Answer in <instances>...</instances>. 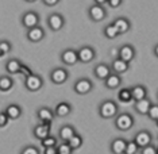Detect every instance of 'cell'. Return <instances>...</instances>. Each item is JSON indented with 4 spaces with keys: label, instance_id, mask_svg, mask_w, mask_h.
<instances>
[{
    "label": "cell",
    "instance_id": "cell-42",
    "mask_svg": "<svg viewBox=\"0 0 158 154\" xmlns=\"http://www.w3.org/2000/svg\"><path fill=\"white\" fill-rule=\"evenodd\" d=\"M60 2L61 0H42V3H44L45 6H48V7H54V6L58 4Z\"/></svg>",
    "mask_w": 158,
    "mask_h": 154
},
{
    "label": "cell",
    "instance_id": "cell-1",
    "mask_svg": "<svg viewBox=\"0 0 158 154\" xmlns=\"http://www.w3.org/2000/svg\"><path fill=\"white\" fill-rule=\"evenodd\" d=\"M119 114V107L114 100H104L99 106V115L103 119H115V116Z\"/></svg>",
    "mask_w": 158,
    "mask_h": 154
},
{
    "label": "cell",
    "instance_id": "cell-34",
    "mask_svg": "<svg viewBox=\"0 0 158 154\" xmlns=\"http://www.w3.org/2000/svg\"><path fill=\"white\" fill-rule=\"evenodd\" d=\"M12 49V45L10 41H0V53L3 56H6L7 53H10Z\"/></svg>",
    "mask_w": 158,
    "mask_h": 154
},
{
    "label": "cell",
    "instance_id": "cell-43",
    "mask_svg": "<svg viewBox=\"0 0 158 154\" xmlns=\"http://www.w3.org/2000/svg\"><path fill=\"white\" fill-rule=\"evenodd\" d=\"M95 3L100 6H104V4H107V0H95Z\"/></svg>",
    "mask_w": 158,
    "mask_h": 154
},
{
    "label": "cell",
    "instance_id": "cell-15",
    "mask_svg": "<svg viewBox=\"0 0 158 154\" xmlns=\"http://www.w3.org/2000/svg\"><path fill=\"white\" fill-rule=\"evenodd\" d=\"M128 69H130V62H126L119 57H116V58L112 60V62H111V70L114 72V73H118V74H123L126 73Z\"/></svg>",
    "mask_w": 158,
    "mask_h": 154
},
{
    "label": "cell",
    "instance_id": "cell-19",
    "mask_svg": "<svg viewBox=\"0 0 158 154\" xmlns=\"http://www.w3.org/2000/svg\"><path fill=\"white\" fill-rule=\"evenodd\" d=\"M115 24V27L118 28V31H119V35L122 34H126V33H128L130 31V28H131V23H130V20L127 19V18H116V19L112 22Z\"/></svg>",
    "mask_w": 158,
    "mask_h": 154
},
{
    "label": "cell",
    "instance_id": "cell-31",
    "mask_svg": "<svg viewBox=\"0 0 158 154\" xmlns=\"http://www.w3.org/2000/svg\"><path fill=\"white\" fill-rule=\"evenodd\" d=\"M41 143H42V153H44L45 148H49V146H57V145H58V141H57L56 137L49 135V137H46L45 139H42Z\"/></svg>",
    "mask_w": 158,
    "mask_h": 154
},
{
    "label": "cell",
    "instance_id": "cell-11",
    "mask_svg": "<svg viewBox=\"0 0 158 154\" xmlns=\"http://www.w3.org/2000/svg\"><path fill=\"white\" fill-rule=\"evenodd\" d=\"M26 38L30 42H33V44H38V42H41L42 39L45 38V30L39 26V24L38 26H35V27H31V28H28L27 30Z\"/></svg>",
    "mask_w": 158,
    "mask_h": 154
},
{
    "label": "cell",
    "instance_id": "cell-36",
    "mask_svg": "<svg viewBox=\"0 0 158 154\" xmlns=\"http://www.w3.org/2000/svg\"><path fill=\"white\" fill-rule=\"evenodd\" d=\"M139 153H141V154H158V149L154 148L152 143H150V145L145 146V148L139 149Z\"/></svg>",
    "mask_w": 158,
    "mask_h": 154
},
{
    "label": "cell",
    "instance_id": "cell-2",
    "mask_svg": "<svg viewBox=\"0 0 158 154\" xmlns=\"http://www.w3.org/2000/svg\"><path fill=\"white\" fill-rule=\"evenodd\" d=\"M135 120L134 116L128 112H123V114H118L115 116V127L119 131H128L131 130L132 126H134Z\"/></svg>",
    "mask_w": 158,
    "mask_h": 154
},
{
    "label": "cell",
    "instance_id": "cell-32",
    "mask_svg": "<svg viewBox=\"0 0 158 154\" xmlns=\"http://www.w3.org/2000/svg\"><path fill=\"white\" fill-rule=\"evenodd\" d=\"M57 148H58V154H72L74 152L66 141H62L61 145H57Z\"/></svg>",
    "mask_w": 158,
    "mask_h": 154
},
{
    "label": "cell",
    "instance_id": "cell-28",
    "mask_svg": "<svg viewBox=\"0 0 158 154\" xmlns=\"http://www.w3.org/2000/svg\"><path fill=\"white\" fill-rule=\"evenodd\" d=\"M118 99L122 103H130L132 102V95H131V88H122L118 94Z\"/></svg>",
    "mask_w": 158,
    "mask_h": 154
},
{
    "label": "cell",
    "instance_id": "cell-24",
    "mask_svg": "<svg viewBox=\"0 0 158 154\" xmlns=\"http://www.w3.org/2000/svg\"><path fill=\"white\" fill-rule=\"evenodd\" d=\"M74 134H76V128H74L73 126H70V124H64V126L60 128V131H58L60 139L61 141H66V142L69 141Z\"/></svg>",
    "mask_w": 158,
    "mask_h": 154
},
{
    "label": "cell",
    "instance_id": "cell-33",
    "mask_svg": "<svg viewBox=\"0 0 158 154\" xmlns=\"http://www.w3.org/2000/svg\"><path fill=\"white\" fill-rule=\"evenodd\" d=\"M138 152H139V146L136 145L135 141L127 142V146H126V154H136Z\"/></svg>",
    "mask_w": 158,
    "mask_h": 154
},
{
    "label": "cell",
    "instance_id": "cell-4",
    "mask_svg": "<svg viewBox=\"0 0 158 154\" xmlns=\"http://www.w3.org/2000/svg\"><path fill=\"white\" fill-rule=\"evenodd\" d=\"M88 16L92 22H102L107 18V10L104 8V6L95 3L88 8Z\"/></svg>",
    "mask_w": 158,
    "mask_h": 154
},
{
    "label": "cell",
    "instance_id": "cell-8",
    "mask_svg": "<svg viewBox=\"0 0 158 154\" xmlns=\"http://www.w3.org/2000/svg\"><path fill=\"white\" fill-rule=\"evenodd\" d=\"M48 26L52 31H60L65 26V18L58 12H53L48 16Z\"/></svg>",
    "mask_w": 158,
    "mask_h": 154
},
{
    "label": "cell",
    "instance_id": "cell-29",
    "mask_svg": "<svg viewBox=\"0 0 158 154\" xmlns=\"http://www.w3.org/2000/svg\"><path fill=\"white\" fill-rule=\"evenodd\" d=\"M104 35H106V38H108V39H115L116 37H119V31H118V28L115 27L114 23H110L106 26V28H104Z\"/></svg>",
    "mask_w": 158,
    "mask_h": 154
},
{
    "label": "cell",
    "instance_id": "cell-23",
    "mask_svg": "<svg viewBox=\"0 0 158 154\" xmlns=\"http://www.w3.org/2000/svg\"><path fill=\"white\" fill-rule=\"evenodd\" d=\"M131 95H132V100L138 102V100H141V99L147 98V89L145 85L136 84L134 87H131Z\"/></svg>",
    "mask_w": 158,
    "mask_h": 154
},
{
    "label": "cell",
    "instance_id": "cell-35",
    "mask_svg": "<svg viewBox=\"0 0 158 154\" xmlns=\"http://www.w3.org/2000/svg\"><path fill=\"white\" fill-rule=\"evenodd\" d=\"M147 116H149L152 120H154V122L158 119V104H152L149 112H147Z\"/></svg>",
    "mask_w": 158,
    "mask_h": 154
},
{
    "label": "cell",
    "instance_id": "cell-16",
    "mask_svg": "<svg viewBox=\"0 0 158 154\" xmlns=\"http://www.w3.org/2000/svg\"><path fill=\"white\" fill-rule=\"evenodd\" d=\"M111 73H112L111 66H108L107 64H98V65L93 68V74H95V77L99 78V80H102V81L106 80Z\"/></svg>",
    "mask_w": 158,
    "mask_h": 154
},
{
    "label": "cell",
    "instance_id": "cell-22",
    "mask_svg": "<svg viewBox=\"0 0 158 154\" xmlns=\"http://www.w3.org/2000/svg\"><path fill=\"white\" fill-rule=\"evenodd\" d=\"M54 114L58 118H65V116H69L72 114V106L66 102H61L56 106V110H54Z\"/></svg>",
    "mask_w": 158,
    "mask_h": 154
},
{
    "label": "cell",
    "instance_id": "cell-13",
    "mask_svg": "<svg viewBox=\"0 0 158 154\" xmlns=\"http://www.w3.org/2000/svg\"><path fill=\"white\" fill-rule=\"evenodd\" d=\"M118 57L122 58L126 62H131L132 60L135 58V49L132 48L131 45H123L118 49Z\"/></svg>",
    "mask_w": 158,
    "mask_h": 154
},
{
    "label": "cell",
    "instance_id": "cell-39",
    "mask_svg": "<svg viewBox=\"0 0 158 154\" xmlns=\"http://www.w3.org/2000/svg\"><path fill=\"white\" fill-rule=\"evenodd\" d=\"M19 74H23L24 77H27V76H30V74H33V72H31V69L28 66H26V65H23V64H22L20 70H19Z\"/></svg>",
    "mask_w": 158,
    "mask_h": 154
},
{
    "label": "cell",
    "instance_id": "cell-20",
    "mask_svg": "<svg viewBox=\"0 0 158 154\" xmlns=\"http://www.w3.org/2000/svg\"><path fill=\"white\" fill-rule=\"evenodd\" d=\"M152 104L153 103L150 102V99L145 98V99H141V100H138V102H135L134 108H135V111L139 114V115H147V112H149Z\"/></svg>",
    "mask_w": 158,
    "mask_h": 154
},
{
    "label": "cell",
    "instance_id": "cell-27",
    "mask_svg": "<svg viewBox=\"0 0 158 154\" xmlns=\"http://www.w3.org/2000/svg\"><path fill=\"white\" fill-rule=\"evenodd\" d=\"M14 87V80L11 76H0V91L8 92Z\"/></svg>",
    "mask_w": 158,
    "mask_h": 154
},
{
    "label": "cell",
    "instance_id": "cell-46",
    "mask_svg": "<svg viewBox=\"0 0 158 154\" xmlns=\"http://www.w3.org/2000/svg\"><path fill=\"white\" fill-rule=\"evenodd\" d=\"M156 123H157V126H158V119H157V120H156Z\"/></svg>",
    "mask_w": 158,
    "mask_h": 154
},
{
    "label": "cell",
    "instance_id": "cell-12",
    "mask_svg": "<svg viewBox=\"0 0 158 154\" xmlns=\"http://www.w3.org/2000/svg\"><path fill=\"white\" fill-rule=\"evenodd\" d=\"M61 61H62L65 65L68 66H73L78 62V54L77 50L73 49H65L62 53H61Z\"/></svg>",
    "mask_w": 158,
    "mask_h": 154
},
{
    "label": "cell",
    "instance_id": "cell-9",
    "mask_svg": "<svg viewBox=\"0 0 158 154\" xmlns=\"http://www.w3.org/2000/svg\"><path fill=\"white\" fill-rule=\"evenodd\" d=\"M52 123L53 122H41L39 124L34 127V137L38 139V141H42V139H45L46 137H49L50 135V128H52Z\"/></svg>",
    "mask_w": 158,
    "mask_h": 154
},
{
    "label": "cell",
    "instance_id": "cell-21",
    "mask_svg": "<svg viewBox=\"0 0 158 154\" xmlns=\"http://www.w3.org/2000/svg\"><path fill=\"white\" fill-rule=\"evenodd\" d=\"M104 84H106V87L108 89H118L122 85V77L120 74L118 73H111L108 77L104 80Z\"/></svg>",
    "mask_w": 158,
    "mask_h": 154
},
{
    "label": "cell",
    "instance_id": "cell-18",
    "mask_svg": "<svg viewBox=\"0 0 158 154\" xmlns=\"http://www.w3.org/2000/svg\"><path fill=\"white\" fill-rule=\"evenodd\" d=\"M37 116L41 122H53L56 114L53 110H50L49 107H39L37 110Z\"/></svg>",
    "mask_w": 158,
    "mask_h": 154
},
{
    "label": "cell",
    "instance_id": "cell-30",
    "mask_svg": "<svg viewBox=\"0 0 158 154\" xmlns=\"http://www.w3.org/2000/svg\"><path fill=\"white\" fill-rule=\"evenodd\" d=\"M68 143L70 145V148L73 149V150H77V149H80L81 146H82V137H80V135L77 134H74L73 137H72L69 141H68Z\"/></svg>",
    "mask_w": 158,
    "mask_h": 154
},
{
    "label": "cell",
    "instance_id": "cell-5",
    "mask_svg": "<svg viewBox=\"0 0 158 154\" xmlns=\"http://www.w3.org/2000/svg\"><path fill=\"white\" fill-rule=\"evenodd\" d=\"M77 54H78V62L89 64L96 58V50L93 49L92 46L85 45V46H81V48L77 50Z\"/></svg>",
    "mask_w": 158,
    "mask_h": 154
},
{
    "label": "cell",
    "instance_id": "cell-44",
    "mask_svg": "<svg viewBox=\"0 0 158 154\" xmlns=\"http://www.w3.org/2000/svg\"><path fill=\"white\" fill-rule=\"evenodd\" d=\"M154 56H156L157 58H158V44H157L156 46H154Z\"/></svg>",
    "mask_w": 158,
    "mask_h": 154
},
{
    "label": "cell",
    "instance_id": "cell-14",
    "mask_svg": "<svg viewBox=\"0 0 158 154\" xmlns=\"http://www.w3.org/2000/svg\"><path fill=\"white\" fill-rule=\"evenodd\" d=\"M134 141L136 142V145L139 146V149H142V148H145V146H147V145H150V143H152L153 137H152V134H150L147 130H141V131H138L135 134Z\"/></svg>",
    "mask_w": 158,
    "mask_h": 154
},
{
    "label": "cell",
    "instance_id": "cell-17",
    "mask_svg": "<svg viewBox=\"0 0 158 154\" xmlns=\"http://www.w3.org/2000/svg\"><path fill=\"white\" fill-rule=\"evenodd\" d=\"M127 141L124 138H115L111 142V153L112 154H126Z\"/></svg>",
    "mask_w": 158,
    "mask_h": 154
},
{
    "label": "cell",
    "instance_id": "cell-26",
    "mask_svg": "<svg viewBox=\"0 0 158 154\" xmlns=\"http://www.w3.org/2000/svg\"><path fill=\"white\" fill-rule=\"evenodd\" d=\"M20 66H22V62H20L19 60H16V58H11V60H8L6 62V70H7V73H10V74H16V73H19V70H20Z\"/></svg>",
    "mask_w": 158,
    "mask_h": 154
},
{
    "label": "cell",
    "instance_id": "cell-40",
    "mask_svg": "<svg viewBox=\"0 0 158 154\" xmlns=\"http://www.w3.org/2000/svg\"><path fill=\"white\" fill-rule=\"evenodd\" d=\"M122 3H123V0H107V4L111 8H118L122 6Z\"/></svg>",
    "mask_w": 158,
    "mask_h": 154
},
{
    "label": "cell",
    "instance_id": "cell-37",
    "mask_svg": "<svg viewBox=\"0 0 158 154\" xmlns=\"http://www.w3.org/2000/svg\"><path fill=\"white\" fill-rule=\"evenodd\" d=\"M41 152H39V149L37 148V146H33V145H30V146H26L22 152H20V154H39Z\"/></svg>",
    "mask_w": 158,
    "mask_h": 154
},
{
    "label": "cell",
    "instance_id": "cell-45",
    "mask_svg": "<svg viewBox=\"0 0 158 154\" xmlns=\"http://www.w3.org/2000/svg\"><path fill=\"white\" fill-rule=\"evenodd\" d=\"M26 3H35V2H38V0H24Z\"/></svg>",
    "mask_w": 158,
    "mask_h": 154
},
{
    "label": "cell",
    "instance_id": "cell-38",
    "mask_svg": "<svg viewBox=\"0 0 158 154\" xmlns=\"http://www.w3.org/2000/svg\"><path fill=\"white\" fill-rule=\"evenodd\" d=\"M10 118H8V115L6 114V111H2L0 112V128H3V127H6L7 124L10 123Z\"/></svg>",
    "mask_w": 158,
    "mask_h": 154
},
{
    "label": "cell",
    "instance_id": "cell-10",
    "mask_svg": "<svg viewBox=\"0 0 158 154\" xmlns=\"http://www.w3.org/2000/svg\"><path fill=\"white\" fill-rule=\"evenodd\" d=\"M39 24V15L35 11H27L22 16V26L24 28H31Z\"/></svg>",
    "mask_w": 158,
    "mask_h": 154
},
{
    "label": "cell",
    "instance_id": "cell-41",
    "mask_svg": "<svg viewBox=\"0 0 158 154\" xmlns=\"http://www.w3.org/2000/svg\"><path fill=\"white\" fill-rule=\"evenodd\" d=\"M44 154H58V148H57V146H49V148H45Z\"/></svg>",
    "mask_w": 158,
    "mask_h": 154
},
{
    "label": "cell",
    "instance_id": "cell-47",
    "mask_svg": "<svg viewBox=\"0 0 158 154\" xmlns=\"http://www.w3.org/2000/svg\"><path fill=\"white\" fill-rule=\"evenodd\" d=\"M0 57H3V54H2V53H0Z\"/></svg>",
    "mask_w": 158,
    "mask_h": 154
},
{
    "label": "cell",
    "instance_id": "cell-25",
    "mask_svg": "<svg viewBox=\"0 0 158 154\" xmlns=\"http://www.w3.org/2000/svg\"><path fill=\"white\" fill-rule=\"evenodd\" d=\"M4 111L11 120H16L22 116V107L19 104H10V106H7V108Z\"/></svg>",
    "mask_w": 158,
    "mask_h": 154
},
{
    "label": "cell",
    "instance_id": "cell-7",
    "mask_svg": "<svg viewBox=\"0 0 158 154\" xmlns=\"http://www.w3.org/2000/svg\"><path fill=\"white\" fill-rule=\"evenodd\" d=\"M68 78H69V73L65 68H56L50 72V80L53 84L56 85H61L64 83H66Z\"/></svg>",
    "mask_w": 158,
    "mask_h": 154
},
{
    "label": "cell",
    "instance_id": "cell-6",
    "mask_svg": "<svg viewBox=\"0 0 158 154\" xmlns=\"http://www.w3.org/2000/svg\"><path fill=\"white\" fill-rule=\"evenodd\" d=\"M93 89V84L92 81L89 80V78H78V80L76 81V83L73 84V91L76 92L77 95H87L89 94Z\"/></svg>",
    "mask_w": 158,
    "mask_h": 154
},
{
    "label": "cell",
    "instance_id": "cell-3",
    "mask_svg": "<svg viewBox=\"0 0 158 154\" xmlns=\"http://www.w3.org/2000/svg\"><path fill=\"white\" fill-rule=\"evenodd\" d=\"M24 87L30 92H37L44 87V78L39 74H30V76L24 77Z\"/></svg>",
    "mask_w": 158,
    "mask_h": 154
}]
</instances>
